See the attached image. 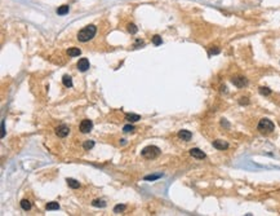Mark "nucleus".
Returning a JSON list of instances; mask_svg holds the SVG:
<instances>
[{"instance_id": "nucleus-17", "label": "nucleus", "mask_w": 280, "mask_h": 216, "mask_svg": "<svg viewBox=\"0 0 280 216\" xmlns=\"http://www.w3.org/2000/svg\"><path fill=\"white\" fill-rule=\"evenodd\" d=\"M45 208L48 210V211H53V210H59V204L57 202H51V203H48Z\"/></svg>"}, {"instance_id": "nucleus-22", "label": "nucleus", "mask_w": 280, "mask_h": 216, "mask_svg": "<svg viewBox=\"0 0 280 216\" xmlns=\"http://www.w3.org/2000/svg\"><path fill=\"white\" fill-rule=\"evenodd\" d=\"M161 41H163V40H161V38L159 36V35H154V36H152V43H154L155 45H160Z\"/></svg>"}, {"instance_id": "nucleus-26", "label": "nucleus", "mask_w": 280, "mask_h": 216, "mask_svg": "<svg viewBox=\"0 0 280 216\" xmlns=\"http://www.w3.org/2000/svg\"><path fill=\"white\" fill-rule=\"evenodd\" d=\"M217 53H219V48H217V47H212V49H211V55H217Z\"/></svg>"}, {"instance_id": "nucleus-7", "label": "nucleus", "mask_w": 280, "mask_h": 216, "mask_svg": "<svg viewBox=\"0 0 280 216\" xmlns=\"http://www.w3.org/2000/svg\"><path fill=\"white\" fill-rule=\"evenodd\" d=\"M190 155L191 157H194V158H196V159H204L205 158V153L203 152V150H200V149H197V148H194V149H191L190 150Z\"/></svg>"}, {"instance_id": "nucleus-15", "label": "nucleus", "mask_w": 280, "mask_h": 216, "mask_svg": "<svg viewBox=\"0 0 280 216\" xmlns=\"http://www.w3.org/2000/svg\"><path fill=\"white\" fill-rule=\"evenodd\" d=\"M21 207H22V210H25V211H29V210H31V202L29 199H22Z\"/></svg>"}, {"instance_id": "nucleus-20", "label": "nucleus", "mask_w": 280, "mask_h": 216, "mask_svg": "<svg viewBox=\"0 0 280 216\" xmlns=\"http://www.w3.org/2000/svg\"><path fill=\"white\" fill-rule=\"evenodd\" d=\"M163 174H158V175H149V176H145V180L147 181H154V180H156L159 179V177H161Z\"/></svg>"}, {"instance_id": "nucleus-6", "label": "nucleus", "mask_w": 280, "mask_h": 216, "mask_svg": "<svg viewBox=\"0 0 280 216\" xmlns=\"http://www.w3.org/2000/svg\"><path fill=\"white\" fill-rule=\"evenodd\" d=\"M231 82H232L234 85H236L238 88H243V87H245V85L248 84V80H246L244 77H235V78L231 79Z\"/></svg>"}, {"instance_id": "nucleus-11", "label": "nucleus", "mask_w": 280, "mask_h": 216, "mask_svg": "<svg viewBox=\"0 0 280 216\" xmlns=\"http://www.w3.org/2000/svg\"><path fill=\"white\" fill-rule=\"evenodd\" d=\"M67 55H69L70 57H76V56H80V55H81V51L79 49V48L73 47V48H69Z\"/></svg>"}, {"instance_id": "nucleus-12", "label": "nucleus", "mask_w": 280, "mask_h": 216, "mask_svg": "<svg viewBox=\"0 0 280 216\" xmlns=\"http://www.w3.org/2000/svg\"><path fill=\"white\" fill-rule=\"evenodd\" d=\"M62 83L66 88H71L73 87V79H71V77H69V75H63V78H62Z\"/></svg>"}, {"instance_id": "nucleus-2", "label": "nucleus", "mask_w": 280, "mask_h": 216, "mask_svg": "<svg viewBox=\"0 0 280 216\" xmlns=\"http://www.w3.org/2000/svg\"><path fill=\"white\" fill-rule=\"evenodd\" d=\"M141 154L146 159H155L160 155V149L158 146H154V145H150V146H146V148L142 149Z\"/></svg>"}, {"instance_id": "nucleus-27", "label": "nucleus", "mask_w": 280, "mask_h": 216, "mask_svg": "<svg viewBox=\"0 0 280 216\" xmlns=\"http://www.w3.org/2000/svg\"><path fill=\"white\" fill-rule=\"evenodd\" d=\"M2 129H3V133H2V137L5 136V128H4V122L2 123Z\"/></svg>"}, {"instance_id": "nucleus-4", "label": "nucleus", "mask_w": 280, "mask_h": 216, "mask_svg": "<svg viewBox=\"0 0 280 216\" xmlns=\"http://www.w3.org/2000/svg\"><path fill=\"white\" fill-rule=\"evenodd\" d=\"M70 133V127L69 126H66V124H61V126H58L56 128V135L58 137H66L67 135Z\"/></svg>"}, {"instance_id": "nucleus-21", "label": "nucleus", "mask_w": 280, "mask_h": 216, "mask_svg": "<svg viewBox=\"0 0 280 216\" xmlns=\"http://www.w3.org/2000/svg\"><path fill=\"white\" fill-rule=\"evenodd\" d=\"M127 27H128V31L130 32V34H136V32L138 31V29H137V26L134 23H129Z\"/></svg>"}, {"instance_id": "nucleus-19", "label": "nucleus", "mask_w": 280, "mask_h": 216, "mask_svg": "<svg viewBox=\"0 0 280 216\" xmlns=\"http://www.w3.org/2000/svg\"><path fill=\"white\" fill-rule=\"evenodd\" d=\"M92 204L94 207H105L106 206V202L102 201V199H94V201L92 202Z\"/></svg>"}, {"instance_id": "nucleus-16", "label": "nucleus", "mask_w": 280, "mask_h": 216, "mask_svg": "<svg viewBox=\"0 0 280 216\" xmlns=\"http://www.w3.org/2000/svg\"><path fill=\"white\" fill-rule=\"evenodd\" d=\"M69 5H61L58 9H57V14L59 16H65V14H67L69 13Z\"/></svg>"}, {"instance_id": "nucleus-9", "label": "nucleus", "mask_w": 280, "mask_h": 216, "mask_svg": "<svg viewBox=\"0 0 280 216\" xmlns=\"http://www.w3.org/2000/svg\"><path fill=\"white\" fill-rule=\"evenodd\" d=\"M178 137L181 140H183V141H190L191 137H193V133L190 131H187V129H181L178 132Z\"/></svg>"}, {"instance_id": "nucleus-5", "label": "nucleus", "mask_w": 280, "mask_h": 216, "mask_svg": "<svg viewBox=\"0 0 280 216\" xmlns=\"http://www.w3.org/2000/svg\"><path fill=\"white\" fill-rule=\"evenodd\" d=\"M92 128H93V123H92V121H89V119H84L83 122L80 123V131L83 132V133L90 132Z\"/></svg>"}, {"instance_id": "nucleus-23", "label": "nucleus", "mask_w": 280, "mask_h": 216, "mask_svg": "<svg viewBox=\"0 0 280 216\" xmlns=\"http://www.w3.org/2000/svg\"><path fill=\"white\" fill-rule=\"evenodd\" d=\"M260 93L263 95V96H268L271 93V91H270V88H267V87H261L260 88Z\"/></svg>"}, {"instance_id": "nucleus-18", "label": "nucleus", "mask_w": 280, "mask_h": 216, "mask_svg": "<svg viewBox=\"0 0 280 216\" xmlns=\"http://www.w3.org/2000/svg\"><path fill=\"white\" fill-rule=\"evenodd\" d=\"M93 146H94V141H93V140H87V141H84V144H83L84 150H90Z\"/></svg>"}, {"instance_id": "nucleus-24", "label": "nucleus", "mask_w": 280, "mask_h": 216, "mask_svg": "<svg viewBox=\"0 0 280 216\" xmlns=\"http://www.w3.org/2000/svg\"><path fill=\"white\" fill-rule=\"evenodd\" d=\"M124 210H125V204H118V206H115L114 212L118 214V212H120V211H124Z\"/></svg>"}, {"instance_id": "nucleus-13", "label": "nucleus", "mask_w": 280, "mask_h": 216, "mask_svg": "<svg viewBox=\"0 0 280 216\" xmlns=\"http://www.w3.org/2000/svg\"><path fill=\"white\" fill-rule=\"evenodd\" d=\"M66 182L69 184L70 188H73V189H78L80 188V182L78 180H75V179H66Z\"/></svg>"}, {"instance_id": "nucleus-1", "label": "nucleus", "mask_w": 280, "mask_h": 216, "mask_svg": "<svg viewBox=\"0 0 280 216\" xmlns=\"http://www.w3.org/2000/svg\"><path fill=\"white\" fill-rule=\"evenodd\" d=\"M97 32V27L94 25H88L85 27H83L79 32H78V40L81 43L89 41L90 39H93Z\"/></svg>"}, {"instance_id": "nucleus-25", "label": "nucleus", "mask_w": 280, "mask_h": 216, "mask_svg": "<svg viewBox=\"0 0 280 216\" xmlns=\"http://www.w3.org/2000/svg\"><path fill=\"white\" fill-rule=\"evenodd\" d=\"M123 131H124L125 133H128V132H133V131H134V127H133V126H130V124H127V126H125V127L123 128Z\"/></svg>"}, {"instance_id": "nucleus-10", "label": "nucleus", "mask_w": 280, "mask_h": 216, "mask_svg": "<svg viewBox=\"0 0 280 216\" xmlns=\"http://www.w3.org/2000/svg\"><path fill=\"white\" fill-rule=\"evenodd\" d=\"M213 146L218 150H226L229 148V144L223 140H216V141H213Z\"/></svg>"}, {"instance_id": "nucleus-14", "label": "nucleus", "mask_w": 280, "mask_h": 216, "mask_svg": "<svg viewBox=\"0 0 280 216\" xmlns=\"http://www.w3.org/2000/svg\"><path fill=\"white\" fill-rule=\"evenodd\" d=\"M125 121H128V122H138L141 121V117L140 115H137V114H127L125 115Z\"/></svg>"}, {"instance_id": "nucleus-3", "label": "nucleus", "mask_w": 280, "mask_h": 216, "mask_svg": "<svg viewBox=\"0 0 280 216\" xmlns=\"http://www.w3.org/2000/svg\"><path fill=\"white\" fill-rule=\"evenodd\" d=\"M258 131L261 133H271L274 131V128H275V126H274V123L270 121V119H267V118H263V119L260 121L258 123Z\"/></svg>"}, {"instance_id": "nucleus-8", "label": "nucleus", "mask_w": 280, "mask_h": 216, "mask_svg": "<svg viewBox=\"0 0 280 216\" xmlns=\"http://www.w3.org/2000/svg\"><path fill=\"white\" fill-rule=\"evenodd\" d=\"M76 66H78V69L80 70L81 73H84V71H87V70L89 69V61H88V58H80Z\"/></svg>"}]
</instances>
